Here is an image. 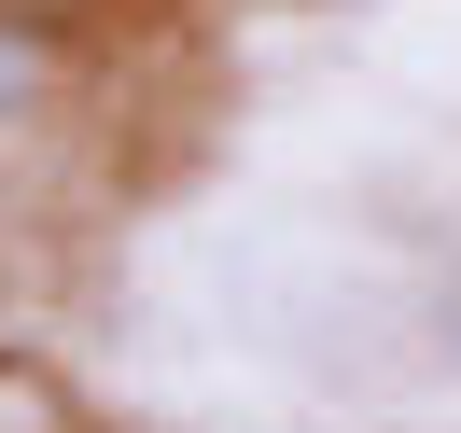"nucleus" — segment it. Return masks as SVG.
<instances>
[{
	"label": "nucleus",
	"mask_w": 461,
	"mask_h": 433,
	"mask_svg": "<svg viewBox=\"0 0 461 433\" xmlns=\"http://www.w3.org/2000/svg\"><path fill=\"white\" fill-rule=\"evenodd\" d=\"M42 85V29H0V98H29Z\"/></svg>",
	"instance_id": "2"
},
{
	"label": "nucleus",
	"mask_w": 461,
	"mask_h": 433,
	"mask_svg": "<svg viewBox=\"0 0 461 433\" xmlns=\"http://www.w3.org/2000/svg\"><path fill=\"white\" fill-rule=\"evenodd\" d=\"M0 433H57V392H42V377H14V364H0Z\"/></svg>",
	"instance_id": "1"
},
{
	"label": "nucleus",
	"mask_w": 461,
	"mask_h": 433,
	"mask_svg": "<svg viewBox=\"0 0 461 433\" xmlns=\"http://www.w3.org/2000/svg\"><path fill=\"white\" fill-rule=\"evenodd\" d=\"M57 14H85V0H0V29H57Z\"/></svg>",
	"instance_id": "3"
}]
</instances>
